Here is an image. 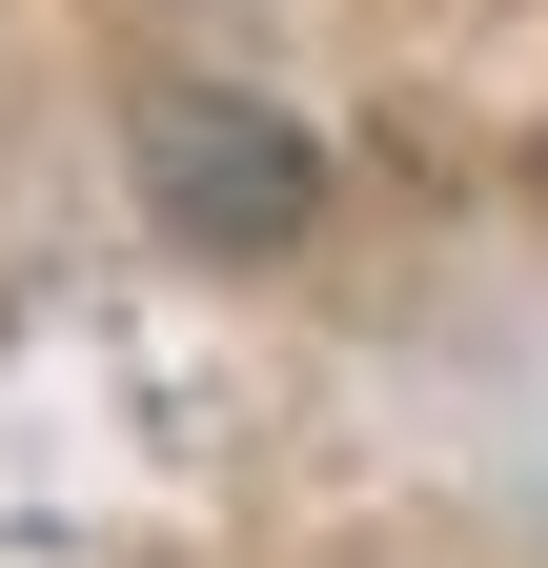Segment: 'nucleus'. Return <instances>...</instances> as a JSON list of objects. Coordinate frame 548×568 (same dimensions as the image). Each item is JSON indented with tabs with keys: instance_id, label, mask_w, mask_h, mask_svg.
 Returning <instances> with one entry per match:
<instances>
[{
	"instance_id": "obj_1",
	"label": "nucleus",
	"mask_w": 548,
	"mask_h": 568,
	"mask_svg": "<svg viewBox=\"0 0 548 568\" xmlns=\"http://www.w3.org/2000/svg\"><path fill=\"white\" fill-rule=\"evenodd\" d=\"M143 183H163V224H203V244H285L325 163H305L264 102H203V82H163V102H143Z\"/></svg>"
}]
</instances>
